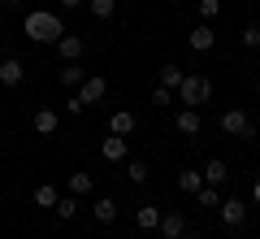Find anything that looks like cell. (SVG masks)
<instances>
[{
  "mask_svg": "<svg viewBox=\"0 0 260 239\" xmlns=\"http://www.w3.org/2000/svg\"><path fill=\"white\" fill-rule=\"evenodd\" d=\"M26 35L35 39V44H56V39L65 35V26H61V18H56V13L30 9V13H26Z\"/></svg>",
  "mask_w": 260,
  "mask_h": 239,
  "instance_id": "cell-1",
  "label": "cell"
},
{
  "mask_svg": "<svg viewBox=\"0 0 260 239\" xmlns=\"http://www.w3.org/2000/svg\"><path fill=\"white\" fill-rule=\"evenodd\" d=\"M174 96H178V104H182V109H200V104L213 100V78H204V74H186L182 87H178Z\"/></svg>",
  "mask_w": 260,
  "mask_h": 239,
  "instance_id": "cell-2",
  "label": "cell"
},
{
  "mask_svg": "<svg viewBox=\"0 0 260 239\" xmlns=\"http://www.w3.org/2000/svg\"><path fill=\"white\" fill-rule=\"evenodd\" d=\"M221 130L234 135V139H251L256 135V122H251V113H243V109H225L221 113Z\"/></svg>",
  "mask_w": 260,
  "mask_h": 239,
  "instance_id": "cell-3",
  "label": "cell"
},
{
  "mask_svg": "<svg viewBox=\"0 0 260 239\" xmlns=\"http://www.w3.org/2000/svg\"><path fill=\"white\" fill-rule=\"evenodd\" d=\"M160 235L165 239H186L191 235V222H186V213H178V209H169V213H160Z\"/></svg>",
  "mask_w": 260,
  "mask_h": 239,
  "instance_id": "cell-4",
  "label": "cell"
},
{
  "mask_svg": "<svg viewBox=\"0 0 260 239\" xmlns=\"http://www.w3.org/2000/svg\"><path fill=\"white\" fill-rule=\"evenodd\" d=\"M213 44H217V31L208 26V22H200V26H195L191 35H186V48H191V52H208Z\"/></svg>",
  "mask_w": 260,
  "mask_h": 239,
  "instance_id": "cell-5",
  "label": "cell"
},
{
  "mask_svg": "<svg viewBox=\"0 0 260 239\" xmlns=\"http://www.w3.org/2000/svg\"><path fill=\"white\" fill-rule=\"evenodd\" d=\"M104 92H109V83H104L100 74H87V83L78 87V100H83V104H95V100H104Z\"/></svg>",
  "mask_w": 260,
  "mask_h": 239,
  "instance_id": "cell-6",
  "label": "cell"
},
{
  "mask_svg": "<svg viewBox=\"0 0 260 239\" xmlns=\"http://www.w3.org/2000/svg\"><path fill=\"white\" fill-rule=\"evenodd\" d=\"M200 174H204V183H208V187H221L225 178H230V166H225L221 156H208V161H204V170H200Z\"/></svg>",
  "mask_w": 260,
  "mask_h": 239,
  "instance_id": "cell-7",
  "label": "cell"
},
{
  "mask_svg": "<svg viewBox=\"0 0 260 239\" xmlns=\"http://www.w3.org/2000/svg\"><path fill=\"white\" fill-rule=\"evenodd\" d=\"M217 213H221L225 226H243V218H247V204L234 196V200H221V204H217Z\"/></svg>",
  "mask_w": 260,
  "mask_h": 239,
  "instance_id": "cell-8",
  "label": "cell"
},
{
  "mask_svg": "<svg viewBox=\"0 0 260 239\" xmlns=\"http://www.w3.org/2000/svg\"><path fill=\"white\" fill-rule=\"evenodd\" d=\"M22 78H26V65H22L18 57H5V61H0V83H5V87H18Z\"/></svg>",
  "mask_w": 260,
  "mask_h": 239,
  "instance_id": "cell-9",
  "label": "cell"
},
{
  "mask_svg": "<svg viewBox=\"0 0 260 239\" xmlns=\"http://www.w3.org/2000/svg\"><path fill=\"white\" fill-rule=\"evenodd\" d=\"M174 126H178V135H186V139H195V135H200V109H178V118H174Z\"/></svg>",
  "mask_w": 260,
  "mask_h": 239,
  "instance_id": "cell-10",
  "label": "cell"
},
{
  "mask_svg": "<svg viewBox=\"0 0 260 239\" xmlns=\"http://www.w3.org/2000/svg\"><path fill=\"white\" fill-rule=\"evenodd\" d=\"M56 52H61V61H78V57H83V35H70V31H65V35L56 39Z\"/></svg>",
  "mask_w": 260,
  "mask_h": 239,
  "instance_id": "cell-11",
  "label": "cell"
},
{
  "mask_svg": "<svg viewBox=\"0 0 260 239\" xmlns=\"http://www.w3.org/2000/svg\"><path fill=\"white\" fill-rule=\"evenodd\" d=\"M65 187H70V196H91L95 192V178L83 174V170H74V174H65Z\"/></svg>",
  "mask_w": 260,
  "mask_h": 239,
  "instance_id": "cell-12",
  "label": "cell"
},
{
  "mask_svg": "<svg viewBox=\"0 0 260 239\" xmlns=\"http://www.w3.org/2000/svg\"><path fill=\"white\" fill-rule=\"evenodd\" d=\"M135 226L139 230H156L160 226V204H139V209H135Z\"/></svg>",
  "mask_w": 260,
  "mask_h": 239,
  "instance_id": "cell-13",
  "label": "cell"
},
{
  "mask_svg": "<svg viewBox=\"0 0 260 239\" xmlns=\"http://www.w3.org/2000/svg\"><path fill=\"white\" fill-rule=\"evenodd\" d=\"M30 126H35V135H52V130L61 126V118H56V109H35Z\"/></svg>",
  "mask_w": 260,
  "mask_h": 239,
  "instance_id": "cell-14",
  "label": "cell"
},
{
  "mask_svg": "<svg viewBox=\"0 0 260 239\" xmlns=\"http://www.w3.org/2000/svg\"><path fill=\"white\" fill-rule=\"evenodd\" d=\"M100 156L104 161H121V156H126V135H113L109 130V139L100 144Z\"/></svg>",
  "mask_w": 260,
  "mask_h": 239,
  "instance_id": "cell-15",
  "label": "cell"
},
{
  "mask_svg": "<svg viewBox=\"0 0 260 239\" xmlns=\"http://www.w3.org/2000/svg\"><path fill=\"white\" fill-rule=\"evenodd\" d=\"M30 200H35L39 209H56V200H61V192H56L52 183H39L35 192H30Z\"/></svg>",
  "mask_w": 260,
  "mask_h": 239,
  "instance_id": "cell-16",
  "label": "cell"
},
{
  "mask_svg": "<svg viewBox=\"0 0 260 239\" xmlns=\"http://www.w3.org/2000/svg\"><path fill=\"white\" fill-rule=\"evenodd\" d=\"M109 130H113V135H130V130H135V113H130V109H117V113L109 118Z\"/></svg>",
  "mask_w": 260,
  "mask_h": 239,
  "instance_id": "cell-17",
  "label": "cell"
},
{
  "mask_svg": "<svg viewBox=\"0 0 260 239\" xmlns=\"http://www.w3.org/2000/svg\"><path fill=\"white\" fill-rule=\"evenodd\" d=\"M61 83H65V87H83V83H87V70H83L78 61H65V70H61Z\"/></svg>",
  "mask_w": 260,
  "mask_h": 239,
  "instance_id": "cell-18",
  "label": "cell"
},
{
  "mask_svg": "<svg viewBox=\"0 0 260 239\" xmlns=\"http://www.w3.org/2000/svg\"><path fill=\"white\" fill-rule=\"evenodd\" d=\"M178 187H182L186 196H195L204 187V174H200V170H178Z\"/></svg>",
  "mask_w": 260,
  "mask_h": 239,
  "instance_id": "cell-19",
  "label": "cell"
},
{
  "mask_svg": "<svg viewBox=\"0 0 260 239\" xmlns=\"http://www.w3.org/2000/svg\"><path fill=\"white\" fill-rule=\"evenodd\" d=\"M182 78H186L182 65H165V70H160V87H169V92H178V87H182Z\"/></svg>",
  "mask_w": 260,
  "mask_h": 239,
  "instance_id": "cell-20",
  "label": "cell"
},
{
  "mask_svg": "<svg viewBox=\"0 0 260 239\" xmlns=\"http://www.w3.org/2000/svg\"><path fill=\"white\" fill-rule=\"evenodd\" d=\"M95 222H104V226H109V222H117V200L100 196V200H95Z\"/></svg>",
  "mask_w": 260,
  "mask_h": 239,
  "instance_id": "cell-21",
  "label": "cell"
},
{
  "mask_svg": "<svg viewBox=\"0 0 260 239\" xmlns=\"http://www.w3.org/2000/svg\"><path fill=\"white\" fill-rule=\"evenodd\" d=\"M113 13H117V0H91V18H100V22H109Z\"/></svg>",
  "mask_w": 260,
  "mask_h": 239,
  "instance_id": "cell-22",
  "label": "cell"
},
{
  "mask_svg": "<svg viewBox=\"0 0 260 239\" xmlns=\"http://www.w3.org/2000/svg\"><path fill=\"white\" fill-rule=\"evenodd\" d=\"M195 200H200V209H217V204H221V196H217V187H200V192H195Z\"/></svg>",
  "mask_w": 260,
  "mask_h": 239,
  "instance_id": "cell-23",
  "label": "cell"
},
{
  "mask_svg": "<svg viewBox=\"0 0 260 239\" xmlns=\"http://www.w3.org/2000/svg\"><path fill=\"white\" fill-rule=\"evenodd\" d=\"M56 218H61V222L78 218V200H74V196H61V200H56Z\"/></svg>",
  "mask_w": 260,
  "mask_h": 239,
  "instance_id": "cell-24",
  "label": "cell"
},
{
  "mask_svg": "<svg viewBox=\"0 0 260 239\" xmlns=\"http://www.w3.org/2000/svg\"><path fill=\"white\" fill-rule=\"evenodd\" d=\"M239 39H243V48H260V22H256V26H243Z\"/></svg>",
  "mask_w": 260,
  "mask_h": 239,
  "instance_id": "cell-25",
  "label": "cell"
},
{
  "mask_svg": "<svg viewBox=\"0 0 260 239\" xmlns=\"http://www.w3.org/2000/svg\"><path fill=\"white\" fill-rule=\"evenodd\" d=\"M217 13H221V0H200V18L204 22H213Z\"/></svg>",
  "mask_w": 260,
  "mask_h": 239,
  "instance_id": "cell-26",
  "label": "cell"
},
{
  "mask_svg": "<svg viewBox=\"0 0 260 239\" xmlns=\"http://www.w3.org/2000/svg\"><path fill=\"white\" fill-rule=\"evenodd\" d=\"M130 183H148V166H143V161H130Z\"/></svg>",
  "mask_w": 260,
  "mask_h": 239,
  "instance_id": "cell-27",
  "label": "cell"
},
{
  "mask_svg": "<svg viewBox=\"0 0 260 239\" xmlns=\"http://www.w3.org/2000/svg\"><path fill=\"white\" fill-rule=\"evenodd\" d=\"M152 104H160V109L174 104V92H169V87H156V92H152Z\"/></svg>",
  "mask_w": 260,
  "mask_h": 239,
  "instance_id": "cell-28",
  "label": "cell"
},
{
  "mask_svg": "<svg viewBox=\"0 0 260 239\" xmlns=\"http://www.w3.org/2000/svg\"><path fill=\"white\" fill-rule=\"evenodd\" d=\"M83 109H87V104H83V100H78V92H74V96H70V100H65V113H70V118H78V113H83Z\"/></svg>",
  "mask_w": 260,
  "mask_h": 239,
  "instance_id": "cell-29",
  "label": "cell"
},
{
  "mask_svg": "<svg viewBox=\"0 0 260 239\" xmlns=\"http://www.w3.org/2000/svg\"><path fill=\"white\" fill-rule=\"evenodd\" d=\"M251 200H256V209H260V178L251 183Z\"/></svg>",
  "mask_w": 260,
  "mask_h": 239,
  "instance_id": "cell-30",
  "label": "cell"
},
{
  "mask_svg": "<svg viewBox=\"0 0 260 239\" xmlns=\"http://www.w3.org/2000/svg\"><path fill=\"white\" fill-rule=\"evenodd\" d=\"M78 5H83V0H61V9H78Z\"/></svg>",
  "mask_w": 260,
  "mask_h": 239,
  "instance_id": "cell-31",
  "label": "cell"
},
{
  "mask_svg": "<svg viewBox=\"0 0 260 239\" xmlns=\"http://www.w3.org/2000/svg\"><path fill=\"white\" fill-rule=\"evenodd\" d=\"M0 5H22V0H0Z\"/></svg>",
  "mask_w": 260,
  "mask_h": 239,
  "instance_id": "cell-32",
  "label": "cell"
}]
</instances>
